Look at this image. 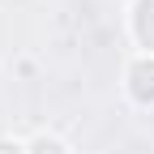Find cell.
Returning a JSON list of instances; mask_svg holds the SVG:
<instances>
[{
	"label": "cell",
	"instance_id": "cell-3",
	"mask_svg": "<svg viewBox=\"0 0 154 154\" xmlns=\"http://www.w3.org/2000/svg\"><path fill=\"white\" fill-rule=\"evenodd\" d=\"M26 154H73V146L60 137V133H51V128H38L26 137Z\"/></svg>",
	"mask_w": 154,
	"mask_h": 154
},
{
	"label": "cell",
	"instance_id": "cell-4",
	"mask_svg": "<svg viewBox=\"0 0 154 154\" xmlns=\"http://www.w3.org/2000/svg\"><path fill=\"white\" fill-rule=\"evenodd\" d=\"M0 154H26V141H17V137H0Z\"/></svg>",
	"mask_w": 154,
	"mask_h": 154
},
{
	"label": "cell",
	"instance_id": "cell-1",
	"mask_svg": "<svg viewBox=\"0 0 154 154\" xmlns=\"http://www.w3.org/2000/svg\"><path fill=\"white\" fill-rule=\"evenodd\" d=\"M120 90H124V99L133 107L154 111V56H146V51L128 56L124 69H120Z\"/></svg>",
	"mask_w": 154,
	"mask_h": 154
},
{
	"label": "cell",
	"instance_id": "cell-2",
	"mask_svg": "<svg viewBox=\"0 0 154 154\" xmlns=\"http://www.w3.org/2000/svg\"><path fill=\"white\" fill-rule=\"evenodd\" d=\"M124 30H128V43L154 56V0H128L124 9Z\"/></svg>",
	"mask_w": 154,
	"mask_h": 154
}]
</instances>
